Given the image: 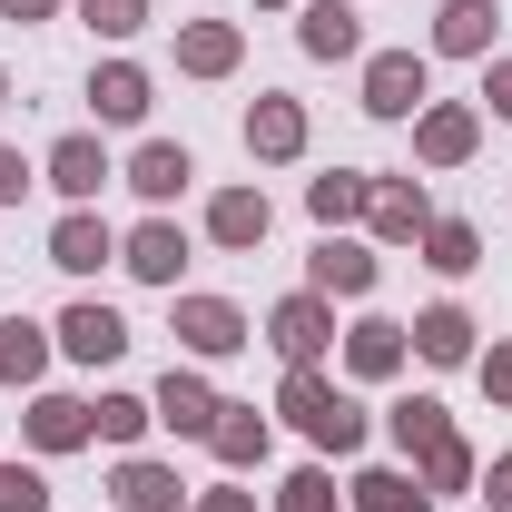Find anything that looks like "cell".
Wrapping results in <instances>:
<instances>
[{
    "label": "cell",
    "mask_w": 512,
    "mask_h": 512,
    "mask_svg": "<svg viewBox=\"0 0 512 512\" xmlns=\"http://www.w3.org/2000/svg\"><path fill=\"white\" fill-rule=\"evenodd\" d=\"M266 414H286V424H296L316 453H335V463H345V453H365V434H375V414L325 375V365H286V384H276V404H266Z\"/></svg>",
    "instance_id": "obj_1"
},
{
    "label": "cell",
    "mask_w": 512,
    "mask_h": 512,
    "mask_svg": "<svg viewBox=\"0 0 512 512\" xmlns=\"http://www.w3.org/2000/svg\"><path fill=\"white\" fill-rule=\"evenodd\" d=\"M0 20H20V30H30V20H60V0H0Z\"/></svg>",
    "instance_id": "obj_40"
},
{
    "label": "cell",
    "mask_w": 512,
    "mask_h": 512,
    "mask_svg": "<svg viewBox=\"0 0 512 512\" xmlns=\"http://www.w3.org/2000/svg\"><path fill=\"white\" fill-rule=\"evenodd\" d=\"M414 483H424V493H473V483H483V453L463 444V434H444V444L414 463Z\"/></svg>",
    "instance_id": "obj_31"
},
{
    "label": "cell",
    "mask_w": 512,
    "mask_h": 512,
    "mask_svg": "<svg viewBox=\"0 0 512 512\" xmlns=\"http://www.w3.org/2000/svg\"><path fill=\"white\" fill-rule=\"evenodd\" d=\"M404 335H414V355H424V365H473V355H483V345H473L483 325L463 316V306H424Z\"/></svg>",
    "instance_id": "obj_26"
},
{
    "label": "cell",
    "mask_w": 512,
    "mask_h": 512,
    "mask_svg": "<svg viewBox=\"0 0 512 512\" xmlns=\"http://www.w3.org/2000/svg\"><path fill=\"white\" fill-rule=\"evenodd\" d=\"M30 178H40V168H30L20 148H0V207H20V197H30Z\"/></svg>",
    "instance_id": "obj_37"
},
{
    "label": "cell",
    "mask_w": 512,
    "mask_h": 512,
    "mask_svg": "<svg viewBox=\"0 0 512 512\" xmlns=\"http://www.w3.org/2000/svg\"><path fill=\"white\" fill-rule=\"evenodd\" d=\"M79 20H89L99 40H138V30H148V0H79Z\"/></svg>",
    "instance_id": "obj_33"
},
{
    "label": "cell",
    "mask_w": 512,
    "mask_h": 512,
    "mask_svg": "<svg viewBox=\"0 0 512 512\" xmlns=\"http://www.w3.org/2000/svg\"><path fill=\"white\" fill-rule=\"evenodd\" d=\"M483 148V109L473 99H424L414 109V168H463Z\"/></svg>",
    "instance_id": "obj_6"
},
{
    "label": "cell",
    "mask_w": 512,
    "mask_h": 512,
    "mask_svg": "<svg viewBox=\"0 0 512 512\" xmlns=\"http://www.w3.org/2000/svg\"><path fill=\"white\" fill-rule=\"evenodd\" d=\"M20 434H30V453H79V444H99V434H89V404H79V394H30Z\"/></svg>",
    "instance_id": "obj_23"
},
{
    "label": "cell",
    "mask_w": 512,
    "mask_h": 512,
    "mask_svg": "<svg viewBox=\"0 0 512 512\" xmlns=\"http://www.w3.org/2000/svg\"><path fill=\"white\" fill-rule=\"evenodd\" d=\"M375 247H355V237H316V256H306V286H316L325 306H335V296H345V306H355V296H375Z\"/></svg>",
    "instance_id": "obj_13"
},
{
    "label": "cell",
    "mask_w": 512,
    "mask_h": 512,
    "mask_svg": "<svg viewBox=\"0 0 512 512\" xmlns=\"http://www.w3.org/2000/svg\"><path fill=\"white\" fill-rule=\"evenodd\" d=\"M188 512H256V493H237V483H207Z\"/></svg>",
    "instance_id": "obj_38"
},
{
    "label": "cell",
    "mask_w": 512,
    "mask_h": 512,
    "mask_svg": "<svg viewBox=\"0 0 512 512\" xmlns=\"http://www.w3.org/2000/svg\"><path fill=\"white\" fill-rule=\"evenodd\" d=\"M207 453H217L227 473H256V463L276 453V414H256V404H217V434H207Z\"/></svg>",
    "instance_id": "obj_20"
},
{
    "label": "cell",
    "mask_w": 512,
    "mask_h": 512,
    "mask_svg": "<svg viewBox=\"0 0 512 512\" xmlns=\"http://www.w3.org/2000/svg\"><path fill=\"white\" fill-rule=\"evenodd\" d=\"M119 266L138 276V286H168V296H178V266H188V227H178V217H138V227L119 237Z\"/></svg>",
    "instance_id": "obj_9"
},
{
    "label": "cell",
    "mask_w": 512,
    "mask_h": 512,
    "mask_svg": "<svg viewBox=\"0 0 512 512\" xmlns=\"http://www.w3.org/2000/svg\"><path fill=\"white\" fill-rule=\"evenodd\" d=\"M345 512H434V493H424L404 463H365V473L345 483Z\"/></svg>",
    "instance_id": "obj_27"
},
{
    "label": "cell",
    "mask_w": 512,
    "mask_h": 512,
    "mask_svg": "<svg viewBox=\"0 0 512 512\" xmlns=\"http://www.w3.org/2000/svg\"><path fill=\"white\" fill-rule=\"evenodd\" d=\"M178 493H188L178 463H148V453H119V473H109V503L119 512H188Z\"/></svg>",
    "instance_id": "obj_19"
},
{
    "label": "cell",
    "mask_w": 512,
    "mask_h": 512,
    "mask_svg": "<svg viewBox=\"0 0 512 512\" xmlns=\"http://www.w3.org/2000/svg\"><path fill=\"white\" fill-rule=\"evenodd\" d=\"M365 227H375V247H424V227H434V197H424V178H375V197H365Z\"/></svg>",
    "instance_id": "obj_10"
},
{
    "label": "cell",
    "mask_w": 512,
    "mask_h": 512,
    "mask_svg": "<svg viewBox=\"0 0 512 512\" xmlns=\"http://www.w3.org/2000/svg\"><path fill=\"white\" fill-rule=\"evenodd\" d=\"M128 188L148 197V207H168V197H188V178H197V158L178 148V138H138V158L119 168Z\"/></svg>",
    "instance_id": "obj_22"
},
{
    "label": "cell",
    "mask_w": 512,
    "mask_h": 512,
    "mask_svg": "<svg viewBox=\"0 0 512 512\" xmlns=\"http://www.w3.org/2000/svg\"><path fill=\"white\" fill-rule=\"evenodd\" d=\"M365 197H375L365 168H325V178H306V217H316L325 237H345V227L365 217Z\"/></svg>",
    "instance_id": "obj_25"
},
{
    "label": "cell",
    "mask_w": 512,
    "mask_h": 512,
    "mask_svg": "<svg viewBox=\"0 0 512 512\" xmlns=\"http://www.w3.org/2000/svg\"><path fill=\"white\" fill-rule=\"evenodd\" d=\"M256 10H296V0H256Z\"/></svg>",
    "instance_id": "obj_41"
},
{
    "label": "cell",
    "mask_w": 512,
    "mask_h": 512,
    "mask_svg": "<svg viewBox=\"0 0 512 512\" xmlns=\"http://www.w3.org/2000/svg\"><path fill=\"white\" fill-rule=\"evenodd\" d=\"M483 109L512 128V60H483Z\"/></svg>",
    "instance_id": "obj_36"
},
{
    "label": "cell",
    "mask_w": 512,
    "mask_h": 512,
    "mask_svg": "<svg viewBox=\"0 0 512 512\" xmlns=\"http://www.w3.org/2000/svg\"><path fill=\"white\" fill-rule=\"evenodd\" d=\"M237 60H247V30L237 20H178V69L188 79H227Z\"/></svg>",
    "instance_id": "obj_24"
},
{
    "label": "cell",
    "mask_w": 512,
    "mask_h": 512,
    "mask_svg": "<svg viewBox=\"0 0 512 512\" xmlns=\"http://www.w3.org/2000/svg\"><path fill=\"white\" fill-rule=\"evenodd\" d=\"M404 355H414V335H404L394 316H355V325H345V375H355V384H394Z\"/></svg>",
    "instance_id": "obj_15"
},
{
    "label": "cell",
    "mask_w": 512,
    "mask_h": 512,
    "mask_svg": "<svg viewBox=\"0 0 512 512\" xmlns=\"http://www.w3.org/2000/svg\"><path fill=\"white\" fill-rule=\"evenodd\" d=\"M493 30H503V0H444L434 10V50L444 60H493Z\"/></svg>",
    "instance_id": "obj_21"
},
{
    "label": "cell",
    "mask_w": 512,
    "mask_h": 512,
    "mask_svg": "<svg viewBox=\"0 0 512 512\" xmlns=\"http://www.w3.org/2000/svg\"><path fill=\"white\" fill-rule=\"evenodd\" d=\"M384 434H394V453H404V463H424V453L453 434V414L434 404V394H394V404H384Z\"/></svg>",
    "instance_id": "obj_28"
},
{
    "label": "cell",
    "mask_w": 512,
    "mask_h": 512,
    "mask_svg": "<svg viewBox=\"0 0 512 512\" xmlns=\"http://www.w3.org/2000/svg\"><path fill=\"white\" fill-rule=\"evenodd\" d=\"M50 355H60V335H50V325H30L20 306L0 316V384H10V394H40Z\"/></svg>",
    "instance_id": "obj_18"
},
{
    "label": "cell",
    "mask_w": 512,
    "mask_h": 512,
    "mask_svg": "<svg viewBox=\"0 0 512 512\" xmlns=\"http://www.w3.org/2000/svg\"><path fill=\"white\" fill-rule=\"evenodd\" d=\"M473 375H483V394L512 414V335H493V355H473Z\"/></svg>",
    "instance_id": "obj_35"
},
{
    "label": "cell",
    "mask_w": 512,
    "mask_h": 512,
    "mask_svg": "<svg viewBox=\"0 0 512 512\" xmlns=\"http://www.w3.org/2000/svg\"><path fill=\"white\" fill-rule=\"evenodd\" d=\"M217 404H227V394L207 384V365H168L158 394H148V414H158L178 444H207V434H217Z\"/></svg>",
    "instance_id": "obj_4"
},
{
    "label": "cell",
    "mask_w": 512,
    "mask_h": 512,
    "mask_svg": "<svg viewBox=\"0 0 512 512\" xmlns=\"http://www.w3.org/2000/svg\"><path fill=\"white\" fill-rule=\"evenodd\" d=\"M296 50H306V60H365L355 0H296Z\"/></svg>",
    "instance_id": "obj_16"
},
{
    "label": "cell",
    "mask_w": 512,
    "mask_h": 512,
    "mask_svg": "<svg viewBox=\"0 0 512 512\" xmlns=\"http://www.w3.org/2000/svg\"><path fill=\"white\" fill-rule=\"evenodd\" d=\"M266 512H345V493H335L325 463H296V473L276 483V503H266Z\"/></svg>",
    "instance_id": "obj_32"
},
{
    "label": "cell",
    "mask_w": 512,
    "mask_h": 512,
    "mask_svg": "<svg viewBox=\"0 0 512 512\" xmlns=\"http://www.w3.org/2000/svg\"><path fill=\"white\" fill-rule=\"evenodd\" d=\"M256 335L276 345V365H325V355H335V306H325L316 286H296V296H276V306H266Z\"/></svg>",
    "instance_id": "obj_2"
},
{
    "label": "cell",
    "mask_w": 512,
    "mask_h": 512,
    "mask_svg": "<svg viewBox=\"0 0 512 512\" xmlns=\"http://www.w3.org/2000/svg\"><path fill=\"white\" fill-rule=\"evenodd\" d=\"M424 266H434V276H473V266H483V227H473V217H434V227H424Z\"/></svg>",
    "instance_id": "obj_29"
},
{
    "label": "cell",
    "mask_w": 512,
    "mask_h": 512,
    "mask_svg": "<svg viewBox=\"0 0 512 512\" xmlns=\"http://www.w3.org/2000/svg\"><path fill=\"white\" fill-rule=\"evenodd\" d=\"M0 512H50V473L40 463H0Z\"/></svg>",
    "instance_id": "obj_34"
},
{
    "label": "cell",
    "mask_w": 512,
    "mask_h": 512,
    "mask_svg": "<svg viewBox=\"0 0 512 512\" xmlns=\"http://www.w3.org/2000/svg\"><path fill=\"white\" fill-rule=\"evenodd\" d=\"M168 335L188 345V365H227L237 345H256V325H247V306H237V296H178Z\"/></svg>",
    "instance_id": "obj_3"
},
{
    "label": "cell",
    "mask_w": 512,
    "mask_h": 512,
    "mask_svg": "<svg viewBox=\"0 0 512 512\" xmlns=\"http://www.w3.org/2000/svg\"><path fill=\"white\" fill-rule=\"evenodd\" d=\"M266 227H276L266 188H217V197H207V247H227V256H256V247H266Z\"/></svg>",
    "instance_id": "obj_14"
},
{
    "label": "cell",
    "mask_w": 512,
    "mask_h": 512,
    "mask_svg": "<svg viewBox=\"0 0 512 512\" xmlns=\"http://www.w3.org/2000/svg\"><path fill=\"white\" fill-rule=\"evenodd\" d=\"M0 109H10V69H0Z\"/></svg>",
    "instance_id": "obj_42"
},
{
    "label": "cell",
    "mask_w": 512,
    "mask_h": 512,
    "mask_svg": "<svg viewBox=\"0 0 512 512\" xmlns=\"http://www.w3.org/2000/svg\"><path fill=\"white\" fill-rule=\"evenodd\" d=\"M50 335H60L69 365H119V355H128V316H119V306H99V296H79Z\"/></svg>",
    "instance_id": "obj_12"
},
{
    "label": "cell",
    "mask_w": 512,
    "mask_h": 512,
    "mask_svg": "<svg viewBox=\"0 0 512 512\" xmlns=\"http://www.w3.org/2000/svg\"><path fill=\"white\" fill-rule=\"evenodd\" d=\"M306 138H316L306 99H286V89H256V109H247V158H256V168H286V158H306Z\"/></svg>",
    "instance_id": "obj_8"
},
{
    "label": "cell",
    "mask_w": 512,
    "mask_h": 512,
    "mask_svg": "<svg viewBox=\"0 0 512 512\" xmlns=\"http://www.w3.org/2000/svg\"><path fill=\"white\" fill-rule=\"evenodd\" d=\"M148 424H158V414H148V394H99V404H89V434H99V444H119V453L148 444Z\"/></svg>",
    "instance_id": "obj_30"
},
{
    "label": "cell",
    "mask_w": 512,
    "mask_h": 512,
    "mask_svg": "<svg viewBox=\"0 0 512 512\" xmlns=\"http://www.w3.org/2000/svg\"><path fill=\"white\" fill-rule=\"evenodd\" d=\"M434 99V60L424 50H375L365 60V119H414Z\"/></svg>",
    "instance_id": "obj_5"
},
{
    "label": "cell",
    "mask_w": 512,
    "mask_h": 512,
    "mask_svg": "<svg viewBox=\"0 0 512 512\" xmlns=\"http://www.w3.org/2000/svg\"><path fill=\"white\" fill-rule=\"evenodd\" d=\"M483 493H493L483 512H512V453H493V473H483Z\"/></svg>",
    "instance_id": "obj_39"
},
{
    "label": "cell",
    "mask_w": 512,
    "mask_h": 512,
    "mask_svg": "<svg viewBox=\"0 0 512 512\" xmlns=\"http://www.w3.org/2000/svg\"><path fill=\"white\" fill-rule=\"evenodd\" d=\"M50 266H60V276H99V266H119V227H109L99 207H60V227H50Z\"/></svg>",
    "instance_id": "obj_11"
},
{
    "label": "cell",
    "mask_w": 512,
    "mask_h": 512,
    "mask_svg": "<svg viewBox=\"0 0 512 512\" xmlns=\"http://www.w3.org/2000/svg\"><path fill=\"white\" fill-rule=\"evenodd\" d=\"M148 99H158V79H148L138 60H99V69H89V109H99V128H138Z\"/></svg>",
    "instance_id": "obj_17"
},
{
    "label": "cell",
    "mask_w": 512,
    "mask_h": 512,
    "mask_svg": "<svg viewBox=\"0 0 512 512\" xmlns=\"http://www.w3.org/2000/svg\"><path fill=\"white\" fill-rule=\"evenodd\" d=\"M40 178L69 197V207H99V188L119 178V158L99 148V128H69V138H50V158H40Z\"/></svg>",
    "instance_id": "obj_7"
}]
</instances>
